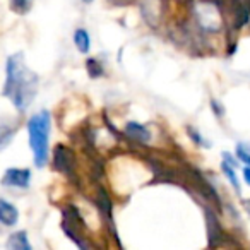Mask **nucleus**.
<instances>
[{
    "label": "nucleus",
    "mask_w": 250,
    "mask_h": 250,
    "mask_svg": "<svg viewBox=\"0 0 250 250\" xmlns=\"http://www.w3.org/2000/svg\"><path fill=\"white\" fill-rule=\"evenodd\" d=\"M74 43H76L77 50H79L81 53H87L91 48V38L89 35H87L86 29L79 28L76 29V33H74Z\"/></svg>",
    "instance_id": "obj_10"
},
{
    "label": "nucleus",
    "mask_w": 250,
    "mask_h": 250,
    "mask_svg": "<svg viewBox=\"0 0 250 250\" xmlns=\"http://www.w3.org/2000/svg\"><path fill=\"white\" fill-rule=\"evenodd\" d=\"M5 70H7V76H5L2 94L9 98L11 103L19 111H24L36 96L38 76L28 69L22 53H16V55L9 57Z\"/></svg>",
    "instance_id": "obj_1"
},
{
    "label": "nucleus",
    "mask_w": 250,
    "mask_h": 250,
    "mask_svg": "<svg viewBox=\"0 0 250 250\" xmlns=\"http://www.w3.org/2000/svg\"><path fill=\"white\" fill-rule=\"evenodd\" d=\"M19 219V211L14 204L5 199H0V223L5 226H14Z\"/></svg>",
    "instance_id": "obj_5"
},
{
    "label": "nucleus",
    "mask_w": 250,
    "mask_h": 250,
    "mask_svg": "<svg viewBox=\"0 0 250 250\" xmlns=\"http://www.w3.org/2000/svg\"><path fill=\"white\" fill-rule=\"evenodd\" d=\"M195 14H197V21L208 31L214 33L221 28V14L219 9L216 7L212 2H202L195 7Z\"/></svg>",
    "instance_id": "obj_3"
},
{
    "label": "nucleus",
    "mask_w": 250,
    "mask_h": 250,
    "mask_svg": "<svg viewBox=\"0 0 250 250\" xmlns=\"http://www.w3.org/2000/svg\"><path fill=\"white\" fill-rule=\"evenodd\" d=\"M55 167L60 171H70V153L63 146H59L55 149Z\"/></svg>",
    "instance_id": "obj_9"
},
{
    "label": "nucleus",
    "mask_w": 250,
    "mask_h": 250,
    "mask_svg": "<svg viewBox=\"0 0 250 250\" xmlns=\"http://www.w3.org/2000/svg\"><path fill=\"white\" fill-rule=\"evenodd\" d=\"M125 132H127V136L132 137L134 141H141V143H147L151 137L149 130L144 127V125L141 124H136V122H130V124H127V127H125Z\"/></svg>",
    "instance_id": "obj_6"
},
{
    "label": "nucleus",
    "mask_w": 250,
    "mask_h": 250,
    "mask_svg": "<svg viewBox=\"0 0 250 250\" xmlns=\"http://www.w3.org/2000/svg\"><path fill=\"white\" fill-rule=\"evenodd\" d=\"M243 178H245L247 185H250V167H249V165L243 168Z\"/></svg>",
    "instance_id": "obj_14"
},
{
    "label": "nucleus",
    "mask_w": 250,
    "mask_h": 250,
    "mask_svg": "<svg viewBox=\"0 0 250 250\" xmlns=\"http://www.w3.org/2000/svg\"><path fill=\"white\" fill-rule=\"evenodd\" d=\"M11 7L18 14H26L31 9V0H11Z\"/></svg>",
    "instance_id": "obj_12"
},
{
    "label": "nucleus",
    "mask_w": 250,
    "mask_h": 250,
    "mask_svg": "<svg viewBox=\"0 0 250 250\" xmlns=\"http://www.w3.org/2000/svg\"><path fill=\"white\" fill-rule=\"evenodd\" d=\"M223 171H225V175L228 177L229 184L235 187V190L240 194V184H238V178H236V173H235V168H236V161L233 160L231 156H229V153H225V161H223Z\"/></svg>",
    "instance_id": "obj_7"
},
{
    "label": "nucleus",
    "mask_w": 250,
    "mask_h": 250,
    "mask_svg": "<svg viewBox=\"0 0 250 250\" xmlns=\"http://www.w3.org/2000/svg\"><path fill=\"white\" fill-rule=\"evenodd\" d=\"M7 247L12 250H31V243L28 240V235L26 231H18L14 235H11L7 242Z\"/></svg>",
    "instance_id": "obj_8"
},
{
    "label": "nucleus",
    "mask_w": 250,
    "mask_h": 250,
    "mask_svg": "<svg viewBox=\"0 0 250 250\" xmlns=\"http://www.w3.org/2000/svg\"><path fill=\"white\" fill-rule=\"evenodd\" d=\"M14 134H16V127H12V125H7V124L0 125V151L5 149V147L11 144Z\"/></svg>",
    "instance_id": "obj_11"
},
{
    "label": "nucleus",
    "mask_w": 250,
    "mask_h": 250,
    "mask_svg": "<svg viewBox=\"0 0 250 250\" xmlns=\"http://www.w3.org/2000/svg\"><path fill=\"white\" fill-rule=\"evenodd\" d=\"M236 154H238V158L243 161V163L250 167V146L238 144V146H236Z\"/></svg>",
    "instance_id": "obj_13"
},
{
    "label": "nucleus",
    "mask_w": 250,
    "mask_h": 250,
    "mask_svg": "<svg viewBox=\"0 0 250 250\" xmlns=\"http://www.w3.org/2000/svg\"><path fill=\"white\" fill-rule=\"evenodd\" d=\"M31 182V171L28 168H9L2 177V185L12 188H28Z\"/></svg>",
    "instance_id": "obj_4"
},
{
    "label": "nucleus",
    "mask_w": 250,
    "mask_h": 250,
    "mask_svg": "<svg viewBox=\"0 0 250 250\" xmlns=\"http://www.w3.org/2000/svg\"><path fill=\"white\" fill-rule=\"evenodd\" d=\"M50 130H52V118L46 110L38 111L28 120V136L29 146L33 151L35 165L38 168H43L48 161V141Z\"/></svg>",
    "instance_id": "obj_2"
},
{
    "label": "nucleus",
    "mask_w": 250,
    "mask_h": 250,
    "mask_svg": "<svg viewBox=\"0 0 250 250\" xmlns=\"http://www.w3.org/2000/svg\"><path fill=\"white\" fill-rule=\"evenodd\" d=\"M84 4H91V2H93V0H83Z\"/></svg>",
    "instance_id": "obj_15"
}]
</instances>
